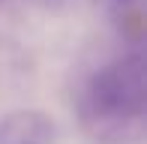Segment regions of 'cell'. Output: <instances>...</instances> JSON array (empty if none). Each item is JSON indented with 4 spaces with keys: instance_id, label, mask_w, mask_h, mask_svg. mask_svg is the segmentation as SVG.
Listing matches in <instances>:
<instances>
[{
    "instance_id": "1",
    "label": "cell",
    "mask_w": 147,
    "mask_h": 144,
    "mask_svg": "<svg viewBox=\"0 0 147 144\" xmlns=\"http://www.w3.org/2000/svg\"><path fill=\"white\" fill-rule=\"evenodd\" d=\"M87 111L96 120L123 123L138 117L144 108V60L141 54H126L105 63L87 81Z\"/></svg>"
},
{
    "instance_id": "3",
    "label": "cell",
    "mask_w": 147,
    "mask_h": 144,
    "mask_svg": "<svg viewBox=\"0 0 147 144\" xmlns=\"http://www.w3.org/2000/svg\"><path fill=\"white\" fill-rule=\"evenodd\" d=\"M108 6L114 12H129L132 6H135V0H108Z\"/></svg>"
},
{
    "instance_id": "2",
    "label": "cell",
    "mask_w": 147,
    "mask_h": 144,
    "mask_svg": "<svg viewBox=\"0 0 147 144\" xmlns=\"http://www.w3.org/2000/svg\"><path fill=\"white\" fill-rule=\"evenodd\" d=\"M57 123L39 108H18L0 117V144H54Z\"/></svg>"
}]
</instances>
